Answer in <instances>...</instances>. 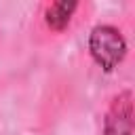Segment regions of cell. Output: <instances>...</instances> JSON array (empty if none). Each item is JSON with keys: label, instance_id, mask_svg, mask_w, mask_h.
<instances>
[{"label": "cell", "instance_id": "cell-3", "mask_svg": "<svg viewBox=\"0 0 135 135\" xmlns=\"http://www.w3.org/2000/svg\"><path fill=\"white\" fill-rule=\"evenodd\" d=\"M76 8L74 2H55L51 4V8L46 11V23L55 30H63L70 21V15L72 11Z\"/></svg>", "mask_w": 135, "mask_h": 135}, {"label": "cell", "instance_id": "cell-2", "mask_svg": "<svg viewBox=\"0 0 135 135\" xmlns=\"http://www.w3.org/2000/svg\"><path fill=\"white\" fill-rule=\"evenodd\" d=\"M131 116H133L131 95L122 93L114 101V105L105 118V133L103 135H131Z\"/></svg>", "mask_w": 135, "mask_h": 135}, {"label": "cell", "instance_id": "cell-1", "mask_svg": "<svg viewBox=\"0 0 135 135\" xmlns=\"http://www.w3.org/2000/svg\"><path fill=\"white\" fill-rule=\"evenodd\" d=\"M89 49H91V55L93 59L105 68V70H112L118 65V61L124 57V51H127V44L120 36L118 30L110 27V25H99L91 32V38H89Z\"/></svg>", "mask_w": 135, "mask_h": 135}]
</instances>
